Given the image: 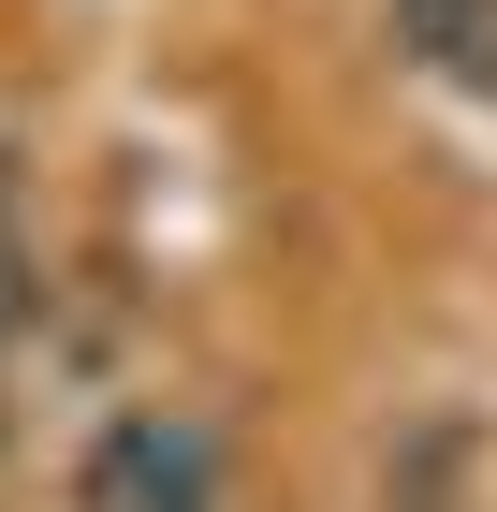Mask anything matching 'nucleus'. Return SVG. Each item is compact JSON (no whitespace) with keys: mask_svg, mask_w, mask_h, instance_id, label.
<instances>
[{"mask_svg":"<svg viewBox=\"0 0 497 512\" xmlns=\"http://www.w3.org/2000/svg\"><path fill=\"white\" fill-rule=\"evenodd\" d=\"M88 512H205V439L176 410H132V425L88 454Z\"/></svg>","mask_w":497,"mask_h":512,"instance_id":"f257e3e1","label":"nucleus"}]
</instances>
